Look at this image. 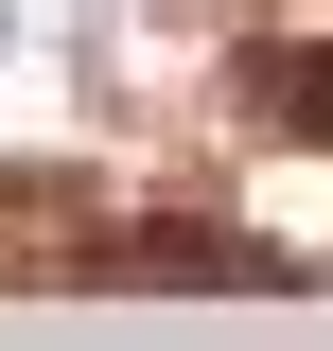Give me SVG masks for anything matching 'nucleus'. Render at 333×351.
Listing matches in <instances>:
<instances>
[{"label":"nucleus","instance_id":"1","mask_svg":"<svg viewBox=\"0 0 333 351\" xmlns=\"http://www.w3.org/2000/svg\"><path fill=\"white\" fill-rule=\"evenodd\" d=\"M246 106L281 141H333V53H246Z\"/></svg>","mask_w":333,"mask_h":351}]
</instances>
